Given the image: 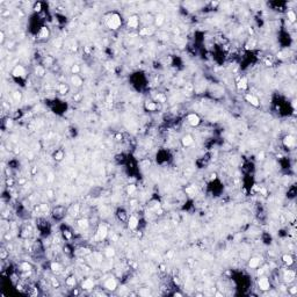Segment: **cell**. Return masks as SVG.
<instances>
[{
    "label": "cell",
    "mask_w": 297,
    "mask_h": 297,
    "mask_svg": "<svg viewBox=\"0 0 297 297\" xmlns=\"http://www.w3.org/2000/svg\"><path fill=\"white\" fill-rule=\"evenodd\" d=\"M37 36H38L40 40H48V38L50 37V30H49V28L45 27V26L41 27V28L38 29Z\"/></svg>",
    "instance_id": "cell-14"
},
{
    "label": "cell",
    "mask_w": 297,
    "mask_h": 297,
    "mask_svg": "<svg viewBox=\"0 0 297 297\" xmlns=\"http://www.w3.org/2000/svg\"><path fill=\"white\" fill-rule=\"evenodd\" d=\"M51 282H52V286H53V287H58V286H59L58 281H57V280H55L53 277H51Z\"/></svg>",
    "instance_id": "cell-48"
},
{
    "label": "cell",
    "mask_w": 297,
    "mask_h": 297,
    "mask_svg": "<svg viewBox=\"0 0 297 297\" xmlns=\"http://www.w3.org/2000/svg\"><path fill=\"white\" fill-rule=\"evenodd\" d=\"M158 108H159L158 103L154 101H146L144 103V109L146 112H156V110H158Z\"/></svg>",
    "instance_id": "cell-18"
},
{
    "label": "cell",
    "mask_w": 297,
    "mask_h": 297,
    "mask_svg": "<svg viewBox=\"0 0 297 297\" xmlns=\"http://www.w3.org/2000/svg\"><path fill=\"white\" fill-rule=\"evenodd\" d=\"M245 100L248 102V103H251L253 107H259L260 106V101H259V99L256 98L255 95L253 94H245Z\"/></svg>",
    "instance_id": "cell-15"
},
{
    "label": "cell",
    "mask_w": 297,
    "mask_h": 297,
    "mask_svg": "<svg viewBox=\"0 0 297 297\" xmlns=\"http://www.w3.org/2000/svg\"><path fill=\"white\" fill-rule=\"evenodd\" d=\"M80 71H81V69H80V66L78 64H73L71 66V73L72 74H79Z\"/></svg>",
    "instance_id": "cell-36"
},
{
    "label": "cell",
    "mask_w": 297,
    "mask_h": 297,
    "mask_svg": "<svg viewBox=\"0 0 297 297\" xmlns=\"http://www.w3.org/2000/svg\"><path fill=\"white\" fill-rule=\"evenodd\" d=\"M283 277H284V281L287 283H291L295 281V277H296V273L291 269H288V270H284V274H283Z\"/></svg>",
    "instance_id": "cell-16"
},
{
    "label": "cell",
    "mask_w": 297,
    "mask_h": 297,
    "mask_svg": "<svg viewBox=\"0 0 297 297\" xmlns=\"http://www.w3.org/2000/svg\"><path fill=\"white\" fill-rule=\"evenodd\" d=\"M157 100H158V102H161V103H164L165 101H166V98L164 94H158L157 95Z\"/></svg>",
    "instance_id": "cell-43"
},
{
    "label": "cell",
    "mask_w": 297,
    "mask_h": 297,
    "mask_svg": "<svg viewBox=\"0 0 297 297\" xmlns=\"http://www.w3.org/2000/svg\"><path fill=\"white\" fill-rule=\"evenodd\" d=\"M12 77L15 79H24L27 77V71L22 65H16L12 70Z\"/></svg>",
    "instance_id": "cell-3"
},
{
    "label": "cell",
    "mask_w": 297,
    "mask_h": 297,
    "mask_svg": "<svg viewBox=\"0 0 297 297\" xmlns=\"http://www.w3.org/2000/svg\"><path fill=\"white\" fill-rule=\"evenodd\" d=\"M248 81H247V79L245 78V77H243L239 81H238V84H237V87L239 88V89H242V91H245L247 87H248V84H247Z\"/></svg>",
    "instance_id": "cell-26"
},
{
    "label": "cell",
    "mask_w": 297,
    "mask_h": 297,
    "mask_svg": "<svg viewBox=\"0 0 297 297\" xmlns=\"http://www.w3.org/2000/svg\"><path fill=\"white\" fill-rule=\"evenodd\" d=\"M20 269H21L22 272L30 273L33 270V265L32 264H29L28 261H23V262H21V265H20Z\"/></svg>",
    "instance_id": "cell-24"
},
{
    "label": "cell",
    "mask_w": 297,
    "mask_h": 297,
    "mask_svg": "<svg viewBox=\"0 0 297 297\" xmlns=\"http://www.w3.org/2000/svg\"><path fill=\"white\" fill-rule=\"evenodd\" d=\"M35 73L38 77H43L45 74V66L44 65H37L35 69Z\"/></svg>",
    "instance_id": "cell-29"
},
{
    "label": "cell",
    "mask_w": 297,
    "mask_h": 297,
    "mask_svg": "<svg viewBox=\"0 0 297 297\" xmlns=\"http://www.w3.org/2000/svg\"><path fill=\"white\" fill-rule=\"evenodd\" d=\"M261 264V258H259V256H252V258H250V260H248V267L251 268V269H255V268H258L259 266Z\"/></svg>",
    "instance_id": "cell-17"
},
{
    "label": "cell",
    "mask_w": 297,
    "mask_h": 297,
    "mask_svg": "<svg viewBox=\"0 0 297 297\" xmlns=\"http://www.w3.org/2000/svg\"><path fill=\"white\" fill-rule=\"evenodd\" d=\"M116 215H117V218H118L121 222H128L129 215H128L127 211H126L124 209H118Z\"/></svg>",
    "instance_id": "cell-20"
},
{
    "label": "cell",
    "mask_w": 297,
    "mask_h": 297,
    "mask_svg": "<svg viewBox=\"0 0 297 297\" xmlns=\"http://www.w3.org/2000/svg\"><path fill=\"white\" fill-rule=\"evenodd\" d=\"M127 27L129 29H137L139 27V16L138 15H130L127 20Z\"/></svg>",
    "instance_id": "cell-5"
},
{
    "label": "cell",
    "mask_w": 297,
    "mask_h": 297,
    "mask_svg": "<svg viewBox=\"0 0 297 297\" xmlns=\"http://www.w3.org/2000/svg\"><path fill=\"white\" fill-rule=\"evenodd\" d=\"M53 180H55V175H53V173H48L47 174V182H49V183H51V182H53Z\"/></svg>",
    "instance_id": "cell-40"
},
{
    "label": "cell",
    "mask_w": 297,
    "mask_h": 297,
    "mask_svg": "<svg viewBox=\"0 0 297 297\" xmlns=\"http://www.w3.org/2000/svg\"><path fill=\"white\" fill-rule=\"evenodd\" d=\"M7 255H8V252H7V251L2 247V248H1V251H0V258H1L2 260H5V259L7 258Z\"/></svg>",
    "instance_id": "cell-39"
},
{
    "label": "cell",
    "mask_w": 297,
    "mask_h": 297,
    "mask_svg": "<svg viewBox=\"0 0 297 297\" xmlns=\"http://www.w3.org/2000/svg\"><path fill=\"white\" fill-rule=\"evenodd\" d=\"M287 18H288V21H290L291 23H294L297 19L296 12L294 11V10H289V11L287 12Z\"/></svg>",
    "instance_id": "cell-27"
},
{
    "label": "cell",
    "mask_w": 297,
    "mask_h": 297,
    "mask_svg": "<svg viewBox=\"0 0 297 297\" xmlns=\"http://www.w3.org/2000/svg\"><path fill=\"white\" fill-rule=\"evenodd\" d=\"M187 122L191 124V127H199L201 124V117L195 113H191L187 116Z\"/></svg>",
    "instance_id": "cell-8"
},
{
    "label": "cell",
    "mask_w": 297,
    "mask_h": 297,
    "mask_svg": "<svg viewBox=\"0 0 297 297\" xmlns=\"http://www.w3.org/2000/svg\"><path fill=\"white\" fill-rule=\"evenodd\" d=\"M47 195H48V197H49V199H52L53 197V191L52 189H48V191H47Z\"/></svg>",
    "instance_id": "cell-46"
},
{
    "label": "cell",
    "mask_w": 297,
    "mask_h": 297,
    "mask_svg": "<svg viewBox=\"0 0 297 297\" xmlns=\"http://www.w3.org/2000/svg\"><path fill=\"white\" fill-rule=\"evenodd\" d=\"M181 144H182L183 148H191V145L194 144V137L191 135H189V134L182 136V138H181Z\"/></svg>",
    "instance_id": "cell-12"
},
{
    "label": "cell",
    "mask_w": 297,
    "mask_h": 297,
    "mask_svg": "<svg viewBox=\"0 0 297 297\" xmlns=\"http://www.w3.org/2000/svg\"><path fill=\"white\" fill-rule=\"evenodd\" d=\"M65 284L67 287H71V288H73L75 287L77 284V280H75V276L74 275H70L66 277V280H65Z\"/></svg>",
    "instance_id": "cell-25"
},
{
    "label": "cell",
    "mask_w": 297,
    "mask_h": 297,
    "mask_svg": "<svg viewBox=\"0 0 297 297\" xmlns=\"http://www.w3.org/2000/svg\"><path fill=\"white\" fill-rule=\"evenodd\" d=\"M106 23H107V27H108L109 29L116 30V29H118V28L122 26V18H121V15H120L118 13L113 12V13H110V14L108 15V18H107V20H106Z\"/></svg>",
    "instance_id": "cell-1"
},
{
    "label": "cell",
    "mask_w": 297,
    "mask_h": 297,
    "mask_svg": "<svg viewBox=\"0 0 297 297\" xmlns=\"http://www.w3.org/2000/svg\"><path fill=\"white\" fill-rule=\"evenodd\" d=\"M63 236H64V238L66 239V240H70L71 238H72V232L71 231H69L67 229H65V230H63Z\"/></svg>",
    "instance_id": "cell-37"
},
{
    "label": "cell",
    "mask_w": 297,
    "mask_h": 297,
    "mask_svg": "<svg viewBox=\"0 0 297 297\" xmlns=\"http://www.w3.org/2000/svg\"><path fill=\"white\" fill-rule=\"evenodd\" d=\"M256 269V276L259 277V276H262V275H265V272H266V268L265 267H258V268H255Z\"/></svg>",
    "instance_id": "cell-38"
},
{
    "label": "cell",
    "mask_w": 297,
    "mask_h": 297,
    "mask_svg": "<svg viewBox=\"0 0 297 297\" xmlns=\"http://www.w3.org/2000/svg\"><path fill=\"white\" fill-rule=\"evenodd\" d=\"M4 42H5V33L1 30L0 32V43L4 44Z\"/></svg>",
    "instance_id": "cell-45"
},
{
    "label": "cell",
    "mask_w": 297,
    "mask_h": 297,
    "mask_svg": "<svg viewBox=\"0 0 297 297\" xmlns=\"http://www.w3.org/2000/svg\"><path fill=\"white\" fill-rule=\"evenodd\" d=\"M282 143L284 145V148H293L296 144V139L293 135H286L283 139H282Z\"/></svg>",
    "instance_id": "cell-10"
},
{
    "label": "cell",
    "mask_w": 297,
    "mask_h": 297,
    "mask_svg": "<svg viewBox=\"0 0 297 297\" xmlns=\"http://www.w3.org/2000/svg\"><path fill=\"white\" fill-rule=\"evenodd\" d=\"M127 223H128V228H129V229L135 230V229H137L138 225H139V219H138L137 216L131 215V216H129Z\"/></svg>",
    "instance_id": "cell-11"
},
{
    "label": "cell",
    "mask_w": 297,
    "mask_h": 297,
    "mask_svg": "<svg viewBox=\"0 0 297 297\" xmlns=\"http://www.w3.org/2000/svg\"><path fill=\"white\" fill-rule=\"evenodd\" d=\"M103 287H105V289L109 290V291H115L117 289V281L114 277H108L103 282Z\"/></svg>",
    "instance_id": "cell-6"
},
{
    "label": "cell",
    "mask_w": 297,
    "mask_h": 297,
    "mask_svg": "<svg viewBox=\"0 0 297 297\" xmlns=\"http://www.w3.org/2000/svg\"><path fill=\"white\" fill-rule=\"evenodd\" d=\"M288 291H289V294H290V295H296L297 294V287L294 286V287H291V288H288Z\"/></svg>",
    "instance_id": "cell-41"
},
{
    "label": "cell",
    "mask_w": 297,
    "mask_h": 297,
    "mask_svg": "<svg viewBox=\"0 0 297 297\" xmlns=\"http://www.w3.org/2000/svg\"><path fill=\"white\" fill-rule=\"evenodd\" d=\"M121 139H122V135H120V134L116 135V140H121Z\"/></svg>",
    "instance_id": "cell-49"
},
{
    "label": "cell",
    "mask_w": 297,
    "mask_h": 297,
    "mask_svg": "<svg viewBox=\"0 0 297 297\" xmlns=\"http://www.w3.org/2000/svg\"><path fill=\"white\" fill-rule=\"evenodd\" d=\"M65 212H66V209H65L64 207H62V205H58V207L53 208V210H52V217L55 218V219L59 221V219L64 218V216H65Z\"/></svg>",
    "instance_id": "cell-7"
},
{
    "label": "cell",
    "mask_w": 297,
    "mask_h": 297,
    "mask_svg": "<svg viewBox=\"0 0 297 297\" xmlns=\"http://www.w3.org/2000/svg\"><path fill=\"white\" fill-rule=\"evenodd\" d=\"M108 236V228L105 224H100L98 226V230L95 232V239L96 240H103L106 239V237Z\"/></svg>",
    "instance_id": "cell-4"
},
{
    "label": "cell",
    "mask_w": 297,
    "mask_h": 297,
    "mask_svg": "<svg viewBox=\"0 0 297 297\" xmlns=\"http://www.w3.org/2000/svg\"><path fill=\"white\" fill-rule=\"evenodd\" d=\"M80 287H81V289H83V290H87V291L93 290V288L95 287L94 280H92V279H89V277L84 279V280L80 282Z\"/></svg>",
    "instance_id": "cell-9"
},
{
    "label": "cell",
    "mask_w": 297,
    "mask_h": 297,
    "mask_svg": "<svg viewBox=\"0 0 297 297\" xmlns=\"http://www.w3.org/2000/svg\"><path fill=\"white\" fill-rule=\"evenodd\" d=\"M12 98H13L14 101L19 102V101H21V99H22V93L20 91H14V92L12 93Z\"/></svg>",
    "instance_id": "cell-32"
},
{
    "label": "cell",
    "mask_w": 297,
    "mask_h": 297,
    "mask_svg": "<svg viewBox=\"0 0 297 297\" xmlns=\"http://www.w3.org/2000/svg\"><path fill=\"white\" fill-rule=\"evenodd\" d=\"M53 58L51 56H47L45 58H44V66H51L53 65Z\"/></svg>",
    "instance_id": "cell-35"
},
{
    "label": "cell",
    "mask_w": 297,
    "mask_h": 297,
    "mask_svg": "<svg viewBox=\"0 0 297 297\" xmlns=\"http://www.w3.org/2000/svg\"><path fill=\"white\" fill-rule=\"evenodd\" d=\"M258 159H259V160H264V159H265V152H262V151H261V152H260V153L258 154Z\"/></svg>",
    "instance_id": "cell-47"
},
{
    "label": "cell",
    "mask_w": 297,
    "mask_h": 297,
    "mask_svg": "<svg viewBox=\"0 0 297 297\" xmlns=\"http://www.w3.org/2000/svg\"><path fill=\"white\" fill-rule=\"evenodd\" d=\"M53 160H56V161H62L64 159V157H65V153H64L63 150H56L55 152H53Z\"/></svg>",
    "instance_id": "cell-22"
},
{
    "label": "cell",
    "mask_w": 297,
    "mask_h": 297,
    "mask_svg": "<svg viewBox=\"0 0 297 297\" xmlns=\"http://www.w3.org/2000/svg\"><path fill=\"white\" fill-rule=\"evenodd\" d=\"M174 296H182V294H180V293H175Z\"/></svg>",
    "instance_id": "cell-50"
},
{
    "label": "cell",
    "mask_w": 297,
    "mask_h": 297,
    "mask_svg": "<svg viewBox=\"0 0 297 297\" xmlns=\"http://www.w3.org/2000/svg\"><path fill=\"white\" fill-rule=\"evenodd\" d=\"M282 261L287 266H293L294 262H295V260H294V258H293L291 254H283L282 255Z\"/></svg>",
    "instance_id": "cell-21"
},
{
    "label": "cell",
    "mask_w": 297,
    "mask_h": 297,
    "mask_svg": "<svg viewBox=\"0 0 297 297\" xmlns=\"http://www.w3.org/2000/svg\"><path fill=\"white\" fill-rule=\"evenodd\" d=\"M164 22H165V15L164 14H157L156 16H154V24L157 26V27H161L163 24H164Z\"/></svg>",
    "instance_id": "cell-23"
},
{
    "label": "cell",
    "mask_w": 297,
    "mask_h": 297,
    "mask_svg": "<svg viewBox=\"0 0 297 297\" xmlns=\"http://www.w3.org/2000/svg\"><path fill=\"white\" fill-rule=\"evenodd\" d=\"M67 92H69V87H67L66 84H59L58 85V93L59 94L65 95V94H67Z\"/></svg>",
    "instance_id": "cell-30"
},
{
    "label": "cell",
    "mask_w": 297,
    "mask_h": 297,
    "mask_svg": "<svg viewBox=\"0 0 297 297\" xmlns=\"http://www.w3.org/2000/svg\"><path fill=\"white\" fill-rule=\"evenodd\" d=\"M77 225H78V228L81 229V230H87V229L89 228V221H88L87 218H79V219L77 221Z\"/></svg>",
    "instance_id": "cell-19"
},
{
    "label": "cell",
    "mask_w": 297,
    "mask_h": 297,
    "mask_svg": "<svg viewBox=\"0 0 297 297\" xmlns=\"http://www.w3.org/2000/svg\"><path fill=\"white\" fill-rule=\"evenodd\" d=\"M136 189H137V187H136V185H128L127 186V194L128 195H132L135 191H136Z\"/></svg>",
    "instance_id": "cell-34"
},
{
    "label": "cell",
    "mask_w": 297,
    "mask_h": 297,
    "mask_svg": "<svg viewBox=\"0 0 297 297\" xmlns=\"http://www.w3.org/2000/svg\"><path fill=\"white\" fill-rule=\"evenodd\" d=\"M50 269L52 270L53 273H59L62 270V266H61L59 262H57V261H52L50 264Z\"/></svg>",
    "instance_id": "cell-28"
},
{
    "label": "cell",
    "mask_w": 297,
    "mask_h": 297,
    "mask_svg": "<svg viewBox=\"0 0 297 297\" xmlns=\"http://www.w3.org/2000/svg\"><path fill=\"white\" fill-rule=\"evenodd\" d=\"M70 81L74 87H81L84 85V79L79 74H72L71 78H70Z\"/></svg>",
    "instance_id": "cell-13"
},
{
    "label": "cell",
    "mask_w": 297,
    "mask_h": 297,
    "mask_svg": "<svg viewBox=\"0 0 297 297\" xmlns=\"http://www.w3.org/2000/svg\"><path fill=\"white\" fill-rule=\"evenodd\" d=\"M79 211H80V205H79V204H73V205L71 207V209H70V214H71L72 216H74V217L79 214Z\"/></svg>",
    "instance_id": "cell-31"
},
{
    "label": "cell",
    "mask_w": 297,
    "mask_h": 297,
    "mask_svg": "<svg viewBox=\"0 0 297 297\" xmlns=\"http://www.w3.org/2000/svg\"><path fill=\"white\" fill-rule=\"evenodd\" d=\"M5 123H6V129H10V128L13 126V120H12V118H7V120L5 121Z\"/></svg>",
    "instance_id": "cell-44"
},
{
    "label": "cell",
    "mask_w": 297,
    "mask_h": 297,
    "mask_svg": "<svg viewBox=\"0 0 297 297\" xmlns=\"http://www.w3.org/2000/svg\"><path fill=\"white\" fill-rule=\"evenodd\" d=\"M256 286L261 291H268L270 289V281L268 277H266L265 275L259 276L258 281H256Z\"/></svg>",
    "instance_id": "cell-2"
},
{
    "label": "cell",
    "mask_w": 297,
    "mask_h": 297,
    "mask_svg": "<svg viewBox=\"0 0 297 297\" xmlns=\"http://www.w3.org/2000/svg\"><path fill=\"white\" fill-rule=\"evenodd\" d=\"M216 296H223V294H221V293H216Z\"/></svg>",
    "instance_id": "cell-51"
},
{
    "label": "cell",
    "mask_w": 297,
    "mask_h": 297,
    "mask_svg": "<svg viewBox=\"0 0 297 297\" xmlns=\"http://www.w3.org/2000/svg\"><path fill=\"white\" fill-rule=\"evenodd\" d=\"M105 255H106L108 259L113 258L115 255V250L112 248V247H108V248H106V251H105Z\"/></svg>",
    "instance_id": "cell-33"
},
{
    "label": "cell",
    "mask_w": 297,
    "mask_h": 297,
    "mask_svg": "<svg viewBox=\"0 0 297 297\" xmlns=\"http://www.w3.org/2000/svg\"><path fill=\"white\" fill-rule=\"evenodd\" d=\"M42 10V2H36L34 6V11L35 12H41Z\"/></svg>",
    "instance_id": "cell-42"
}]
</instances>
